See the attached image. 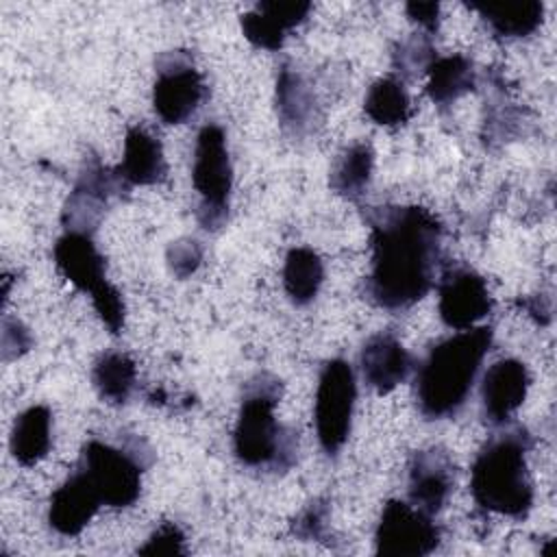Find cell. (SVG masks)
<instances>
[{
    "label": "cell",
    "instance_id": "obj_1",
    "mask_svg": "<svg viewBox=\"0 0 557 557\" xmlns=\"http://www.w3.org/2000/svg\"><path fill=\"white\" fill-rule=\"evenodd\" d=\"M370 226V274L366 296L381 309L403 311L422 300L435 283L444 228L418 205L374 207Z\"/></svg>",
    "mask_w": 557,
    "mask_h": 557
},
{
    "label": "cell",
    "instance_id": "obj_2",
    "mask_svg": "<svg viewBox=\"0 0 557 557\" xmlns=\"http://www.w3.org/2000/svg\"><path fill=\"white\" fill-rule=\"evenodd\" d=\"M492 339V326H472L429 348L416 370V405L426 420L455 416L463 407Z\"/></svg>",
    "mask_w": 557,
    "mask_h": 557
},
{
    "label": "cell",
    "instance_id": "obj_3",
    "mask_svg": "<svg viewBox=\"0 0 557 557\" xmlns=\"http://www.w3.org/2000/svg\"><path fill=\"white\" fill-rule=\"evenodd\" d=\"M529 448L531 435L524 426H507L483 444L470 470V492L479 507L509 518H524L531 511Z\"/></svg>",
    "mask_w": 557,
    "mask_h": 557
},
{
    "label": "cell",
    "instance_id": "obj_4",
    "mask_svg": "<svg viewBox=\"0 0 557 557\" xmlns=\"http://www.w3.org/2000/svg\"><path fill=\"white\" fill-rule=\"evenodd\" d=\"M278 398L281 381L268 372L246 385L233 431V450L244 466L287 470L294 463L298 437L274 418Z\"/></svg>",
    "mask_w": 557,
    "mask_h": 557
},
{
    "label": "cell",
    "instance_id": "obj_5",
    "mask_svg": "<svg viewBox=\"0 0 557 557\" xmlns=\"http://www.w3.org/2000/svg\"><path fill=\"white\" fill-rule=\"evenodd\" d=\"M152 463V450L141 437H131L122 448L89 440L76 470L89 481L100 503L113 509L131 507L141 494V472Z\"/></svg>",
    "mask_w": 557,
    "mask_h": 557
},
{
    "label": "cell",
    "instance_id": "obj_6",
    "mask_svg": "<svg viewBox=\"0 0 557 557\" xmlns=\"http://www.w3.org/2000/svg\"><path fill=\"white\" fill-rule=\"evenodd\" d=\"M52 259L57 270L83 294H89L91 305L109 333L117 335L124 329V298L115 285L107 281L104 257L98 252L91 235L63 233L54 248Z\"/></svg>",
    "mask_w": 557,
    "mask_h": 557
},
{
    "label": "cell",
    "instance_id": "obj_7",
    "mask_svg": "<svg viewBox=\"0 0 557 557\" xmlns=\"http://www.w3.org/2000/svg\"><path fill=\"white\" fill-rule=\"evenodd\" d=\"M191 185L198 194V222L207 231H218L226 222L233 191L226 135L218 124H205L196 135Z\"/></svg>",
    "mask_w": 557,
    "mask_h": 557
},
{
    "label": "cell",
    "instance_id": "obj_8",
    "mask_svg": "<svg viewBox=\"0 0 557 557\" xmlns=\"http://www.w3.org/2000/svg\"><path fill=\"white\" fill-rule=\"evenodd\" d=\"M355 400L357 383L352 366L339 357L329 359L322 366L313 403L318 442L329 457H335L348 440Z\"/></svg>",
    "mask_w": 557,
    "mask_h": 557
},
{
    "label": "cell",
    "instance_id": "obj_9",
    "mask_svg": "<svg viewBox=\"0 0 557 557\" xmlns=\"http://www.w3.org/2000/svg\"><path fill=\"white\" fill-rule=\"evenodd\" d=\"M152 107L165 124H183L207 98V85L196 70L194 59L185 50L159 54L154 63Z\"/></svg>",
    "mask_w": 557,
    "mask_h": 557
},
{
    "label": "cell",
    "instance_id": "obj_10",
    "mask_svg": "<svg viewBox=\"0 0 557 557\" xmlns=\"http://www.w3.org/2000/svg\"><path fill=\"white\" fill-rule=\"evenodd\" d=\"M440 546V527L433 516L405 500H387L376 531L374 550L383 557H424Z\"/></svg>",
    "mask_w": 557,
    "mask_h": 557
},
{
    "label": "cell",
    "instance_id": "obj_11",
    "mask_svg": "<svg viewBox=\"0 0 557 557\" xmlns=\"http://www.w3.org/2000/svg\"><path fill=\"white\" fill-rule=\"evenodd\" d=\"M122 189V183L115 176V170L102 165V161L91 154L85 157L78 178L63 205L61 224L67 233H85L91 235L115 191Z\"/></svg>",
    "mask_w": 557,
    "mask_h": 557
},
{
    "label": "cell",
    "instance_id": "obj_12",
    "mask_svg": "<svg viewBox=\"0 0 557 557\" xmlns=\"http://www.w3.org/2000/svg\"><path fill=\"white\" fill-rule=\"evenodd\" d=\"M437 311L448 329L476 326L492 311V294L479 272L468 265H450L437 283Z\"/></svg>",
    "mask_w": 557,
    "mask_h": 557
},
{
    "label": "cell",
    "instance_id": "obj_13",
    "mask_svg": "<svg viewBox=\"0 0 557 557\" xmlns=\"http://www.w3.org/2000/svg\"><path fill=\"white\" fill-rule=\"evenodd\" d=\"M453 483L455 463L444 448L429 446L413 453L407 472V494L416 509L429 516L440 513L453 492Z\"/></svg>",
    "mask_w": 557,
    "mask_h": 557
},
{
    "label": "cell",
    "instance_id": "obj_14",
    "mask_svg": "<svg viewBox=\"0 0 557 557\" xmlns=\"http://www.w3.org/2000/svg\"><path fill=\"white\" fill-rule=\"evenodd\" d=\"M529 370L518 359H498L487 368L481 381V416L492 426L511 420L529 392Z\"/></svg>",
    "mask_w": 557,
    "mask_h": 557
},
{
    "label": "cell",
    "instance_id": "obj_15",
    "mask_svg": "<svg viewBox=\"0 0 557 557\" xmlns=\"http://www.w3.org/2000/svg\"><path fill=\"white\" fill-rule=\"evenodd\" d=\"M361 374L376 394H389L409 376L413 359L400 339L389 331L370 335L359 355Z\"/></svg>",
    "mask_w": 557,
    "mask_h": 557
},
{
    "label": "cell",
    "instance_id": "obj_16",
    "mask_svg": "<svg viewBox=\"0 0 557 557\" xmlns=\"http://www.w3.org/2000/svg\"><path fill=\"white\" fill-rule=\"evenodd\" d=\"M100 505L102 503L89 481L83 476L81 470L74 468V472L50 496L48 524L59 535H78L98 513Z\"/></svg>",
    "mask_w": 557,
    "mask_h": 557
},
{
    "label": "cell",
    "instance_id": "obj_17",
    "mask_svg": "<svg viewBox=\"0 0 557 557\" xmlns=\"http://www.w3.org/2000/svg\"><path fill=\"white\" fill-rule=\"evenodd\" d=\"M168 163L161 141L144 126H131L124 137L122 161L115 168V176L122 187L157 185L165 178Z\"/></svg>",
    "mask_w": 557,
    "mask_h": 557
},
{
    "label": "cell",
    "instance_id": "obj_18",
    "mask_svg": "<svg viewBox=\"0 0 557 557\" xmlns=\"http://www.w3.org/2000/svg\"><path fill=\"white\" fill-rule=\"evenodd\" d=\"M276 113L281 126L298 137L307 135L315 120V96L292 65H283L276 76Z\"/></svg>",
    "mask_w": 557,
    "mask_h": 557
},
{
    "label": "cell",
    "instance_id": "obj_19",
    "mask_svg": "<svg viewBox=\"0 0 557 557\" xmlns=\"http://www.w3.org/2000/svg\"><path fill=\"white\" fill-rule=\"evenodd\" d=\"M487 28L500 39H522L537 30L544 17V4L537 0H511V2H472Z\"/></svg>",
    "mask_w": 557,
    "mask_h": 557
},
{
    "label": "cell",
    "instance_id": "obj_20",
    "mask_svg": "<svg viewBox=\"0 0 557 557\" xmlns=\"http://www.w3.org/2000/svg\"><path fill=\"white\" fill-rule=\"evenodd\" d=\"M52 444V413L46 405H33L15 416L9 448L13 459L30 468L41 461Z\"/></svg>",
    "mask_w": 557,
    "mask_h": 557
},
{
    "label": "cell",
    "instance_id": "obj_21",
    "mask_svg": "<svg viewBox=\"0 0 557 557\" xmlns=\"http://www.w3.org/2000/svg\"><path fill=\"white\" fill-rule=\"evenodd\" d=\"M426 74V94L440 107L453 104L455 100L472 91L476 85L474 63L463 54L435 57Z\"/></svg>",
    "mask_w": 557,
    "mask_h": 557
},
{
    "label": "cell",
    "instance_id": "obj_22",
    "mask_svg": "<svg viewBox=\"0 0 557 557\" xmlns=\"http://www.w3.org/2000/svg\"><path fill=\"white\" fill-rule=\"evenodd\" d=\"M372 170H374L372 146L368 141H355L337 154L329 174V187L346 200H359L370 187Z\"/></svg>",
    "mask_w": 557,
    "mask_h": 557
},
{
    "label": "cell",
    "instance_id": "obj_23",
    "mask_svg": "<svg viewBox=\"0 0 557 557\" xmlns=\"http://www.w3.org/2000/svg\"><path fill=\"white\" fill-rule=\"evenodd\" d=\"M137 381L135 361L122 350H104L91 366V385L109 405H124Z\"/></svg>",
    "mask_w": 557,
    "mask_h": 557
},
{
    "label": "cell",
    "instance_id": "obj_24",
    "mask_svg": "<svg viewBox=\"0 0 557 557\" xmlns=\"http://www.w3.org/2000/svg\"><path fill=\"white\" fill-rule=\"evenodd\" d=\"M324 283V263L313 248H292L283 265V287L296 307L309 305Z\"/></svg>",
    "mask_w": 557,
    "mask_h": 557
},
{
    "label": "cell",
    "instance_id": "obj_25",
    "mask_svg": "<svg viewBox=\"0 0 557 557\" xmlns=\"http://www.w3.org/2000/svg\"><path fill=\"white\" fill-rule=\"evenodd\" d=\"M363 111L381 126L405 124L411 115V100L405 83L398 76H383L374 81L366 94Z\"/></svg>",
    "mask_w": 557,
    "mask_h": 557
},
{
    "label": "cell",
    "instance_id": "obj_26",
    "mask_svg": "<svg viewBox=\"0 0 557 557\" xmlns=\"http://www.w3.org/2000/svg\"><path fill=\"white\" fill-rule=\"evenodd\" d=\"M435 59V50L426 35H411L409 39L400 41L394 52V67L398 72V78L416 76L418 72H426L429 65Z\"/></svg>",
    "mask_w": 557,
    "mask_h": 557
},
{
    "label": "cell",
    "instance_id": "obj_27",
    "mask_svg": "<svg viewBox=\"0 0 557 557\" xmlns=\"http://www.w3.org/2000/svg\"><path fill=\"white\" fill-rule=\"evenodd\" d=\"M242 24V33L244 37L261 50H278L287 37V33H283L274 22H270L263 13H259L257 9L248 11L242 15L239 20Z\"/></svg>",
    "mask_w": 557,
    "mask_h": 557
},
{
    "label": "cell",
    "instance_id": "obj_28",
    "mask_svg": "<svg viewBox=\"0 0 557 557\" xmlns=\"http://www.w3.org/2000/svg\"><path fill=\"white\" fill-rule=\"evenodd\" d=\"M165 261H168L170 272L183 281L198 270V265L202 261V246L198 239H191V237L176 239L168 246Z\"/></svg>",
    "mask_w": 557,
    "mask_h": 557
},
{
    "label": "cell",
    "instance_id": "obj_29",
    "mask_svg": "<svg viewBox=\"0 0 557 557\" xmlns=\"http://www.w3.org/2000/svg\"><path fill=\"white\" fill-rule=\"evenodd\" d=\"M259 13H263L270 22H274L283 33H289L298 24H302L311 11V2L300 0H265L255 7Z\"/></svg>",
    "mask_w": 557,
    "mask_h": 557
},
{
    "label": "cell",
    "instance_id": "obj_30",
    "mask_svg": "<svg viewBox=\"0 0 557 557\" xmlns=\"http://www.w3.org/2000/svg\"><path fill=\"white\" fill-rule=\"evenodd\" d=\"M139 555H187L185 533L174 522L159 524L144 546L137 548Z\"/></svg>",
    "mask_w": 557,
    "mask_h": 557
},
{
    "label": "cell",
    "instance_id": "obj_31",
    "mask_svg": "<svg viewBox=\"0 0 557 557\" xmlns=\"http://www.w3.org/2000/svg\"><path fill=\"white\" fill-rule=\"evenodd\" d=\"M329 520V505L324 500H313L294 522V533L300 540H320L324 535Z\"/></svg>",
    "mask_w": 557,
    "mask_h": 557
},
{
    "label": "cell",
    "instance_id": "obj_32",
    "mask_svg": "<svg viewBox=\"0 0 557 557\" xmlns=\"http://www.w3.org/2000/svg\"><path fill=\"white\" fill-rule=\"evenodd\" d=\"M33 344L30 333L20 324V320L4 318L2 322V357L4 361H11L20 355H24Z\"/></svg>",
    "mask_w": 557,
    "mask_h": 557
},
{
    "label": "cell",
    "instance_id": "obj_33",
    "mask_svg": "<svg viewBox=\"0 0 557 557\" xmlns=\"http://www.w3.org/2000/svg\"><path fill=\"white\" fill-rule=\"evenodd\" d=\"M405 11L411 22L420 24L429 33L437 30V24H440V4L437 2H407Z\"/></svg>",
    "mask_w": 557,
    "mask_h": 557
}]
</instances>
